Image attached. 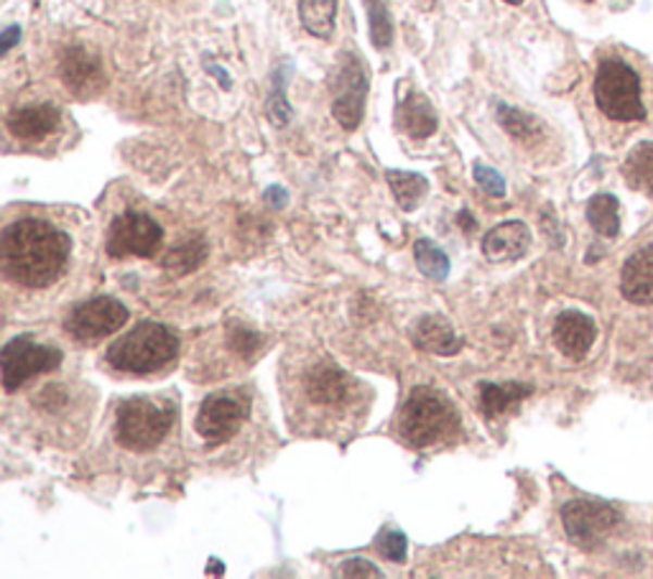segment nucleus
Returning a JSON list of instances; mask_svg holds the SVG:
<instances>
[{
  "label": "nucleus",
  "instance_id": "obj_25",
  "mask_svg": "<svg viewBox=\"0 0 653 579\" xmlns=\"http://www.w3.org/2000/svg\"><path fill=\"white\" fill-rule=\"evenodd\" d=\"M587 219L595 232L605 238H615L620 232V204L613 194H598L587 204Z\"/></svg>",
  "mask_w": 653,
  "mask_h": 579
},
{
  "label": "nucleus",
  "instance_id": "obj_8",
  "mask_svg": "<svg viewBox=\"0 0 653 579\" xmlns=\"http://www.w3.org/2000/svg\"><path fill=\"white\" fill-rule=\"evenodd\" d=\"M620 513L613 505L600 501H569L562 508V524L572 544L595 549L611 537L618 526Z\"/></svg>",
  "mask_w": 653,
  "mask_h": 579
},
{
  "label": "nucleus",
  "instance_id": "obj_34",
  "mask_svg": "<svg viewBox=\"0 0 653 579\" xmlns=\"http://www.w3.org/2000/svg\"><path fill=\"white\" fill-rule=\"evenodd\" d=\"M263 200H266L271 210H281V207H286V202H289V192H286L284 187L271 185L266 192H263Z\"/></svg>",
  "mask_w": 653,
  "mask_h": 579
},
{
  "label": "nucleus",
  "instance_id": "obj_11",
  "mask_svg": "<svg viewBox=\"0 0 653 579\" xmlns=\"http://www.w3.org/2000/svg\"><path fill=\"white\" fill-rule=\"evenodd\" d=\"M128 317L130 314L121 302H115L110 297H98L90 299V302L77 304L70 312L64 327L79 342H98L102 337L115 335L117 329L126 327Z\"/></svg>",
  "mask_w": 653,
  "mask_h": 579
},
{
  "label": "nucleus",
  "instance_id": "obj_39",
  "mask_svg": "<svg viewBox=\"0 0 653 579\" xmlns=\"http://www.w3.org/2000/svg\"><path fill=\"white\" fill-rule=\"evenodd\" d=\"M505 3H508V5H520V3H524V0H505Z\"/></svg>",
  "mask_w": 653,
  "mask_h": 579
},
{
  "label": "nucleus",
  "instance_id": "obj_16",
  "mask_svg": "<svg viewBox=\"0 0 653 579\" xmlns=\"http://www.w3.org/2000/svg\"><path fill=\"white\" fill-rule=\"evenodd\" d=\"M531 248V230L520 219L495 225L493 230L482 238V255L493 263H513L524 259Z\"/></svg>",
  "mask_w": 653,
  "mask_h": 579
},
{
  "label": "nucleus",
  "instance_id": "obj_1",
  "mask_svg": "<svg viewBox=\"0 0 653 579\" xmlns=\"http://www.w3.org/2000/svg\"><path fill=\"white\" fill-rule=\"evenodd\" d=\"M70 238L39 217H24L0 236L3 274L26 289H47L56 284L70 261Z\"/></svg>",
  "mask_w": 653,
  "mask_h": 579
},
{
  "label": "nucleus",
  "instance_id": "obj_20",
  "mask_svg": "<svg viewBox=\"0 0 653 579\" xmlns=\"http://www.w3.org/2000/svg\"><path fill=\"white\" fill-rule=\"evenodd\" d=\"M533 393L531 386L524 383H482L480 386V408L486 419H498L508 414L516 403Z\"/></svg>",
  "mask_w": 653,
  "mask_h": 579
},
{
  "label": "nucleus",
  "instance_id": "obj_36",
  "mask_svg": "<svg viewBox=\"0 0 653 579\" xmlns=\"http://www.w3.org/2000/svg\"><path fill=\"white\" fill-rule=\"evenodd\" d=\"M208 72H210V75H215V77L219 79V85H223V87H225V90H230V87H233V85H230V77H227V72H223V70H219V67H217V64H210V67H208Z\"/></svg>",
  "mask_w": 653,
  "mask_h": 579
},
{
  "label": "nucleus",
  "instance_id": "obj_32",
  "mask_svg": "<svg viewBox=\"0 0 653 579\" xmlns=\"http://www.w3.org/2000/svg\"><path fill=\"white\" fill-rule=\"evenodd\" d=\"M263 340L259 335L253 332V329H246V327H233L230 329V348L238 353L240 357H253L255 350H261Z\"/></svg>",
  "mask_w": 653,
  "mask_h": 579
},
{
  "label": "nucleus",
  "instance_id": "obj_31",
  "mask_svg": "<svg viewBox=\"0 0 653 579\" xmlns=\"http://www.w3.org/2000/svg\"><path fill=\"white\" fill-rule=\"evenodd\" d=\"M473 179L475 185H478L482 192L490 194V197H505V179L501 172H495V168H490L486 164H475L473 166Z\"/></svg>",
  "mask_w": 653,
  "mask_h": 579
},
{
  "label": "nucleus",
  "instance_id": "obj_15",
  "mask_svg": "<svg viewBox=\"0 0 653 579\" xmlns=\"http://www.w3.org/2000/svg\"><path fill=\"white\" fill-rule=\"evenodd\" d=\"M59 123H62V113L54 105H49V102L16 108L5 118L11 136L26 143H39L43 138H49L59 128Z\"/></svg>",
  "mask_w": 653,
  "mask_h": 579
},
{
  "label": "nucleus",
  "instance_id": "obj_19",
  "mask_svg": "<svg viewBox=\"0 0 653 579\" xmlns=\"http://www.w3.org/2000/svg\"><path fill=\"white\" fill-rule=\"evenodd\" d=\"M414 337L416 348L429 350L435 355H457L462 350V337L454 335V329L450 327V322L439 319V317H424L419 319V325L414 327Z\"/></svg>",
  "mask_w": 653,
  "mask_h": 579
},
{
  "label": "nucleus",
  "instance_id": "obj_24",
  "mask_svg": "<svg viewBox=\"0 0 653 579\" xmlns=\"http://www.w3.org/2000/svg\"><path fill=\"white\" fill-rule=\"evenodd\" d=\"M623 174H626L628 185L638 189V192L653 194V141L638 143L628 153L626 164H623Z\"/></svg>",
  "mask_w": 653,
  "mask_h": 579
},
{
  "label": "nucleus",
  "instance_id": "obj_18",
  "mask_svg": "<svg viewBox=\"0 0 653 579\" xmlns=\"http://www.w3.org/2000/svg\"><path fill=\"white\" fill-rule=\"evenodd\" d=\"M395 118H399L403 134L414 138V141H424V138L435 136L439 128L437 110L422 92H409L406 98L401 100Z\"/></svg>",
  "mask_w": 653,
  "mask_h": 579
},
{
  "label": "nucleus",
  "instance_id": "obj_26",
  "mask_svg": "<svg viewBox=\"0 0 653 579\" xmlns=\"http://www.w3.org/2000/svg\"><path fill=\"white\" fill-rule=\"evenodd\" d=\"M495 118L501 123V128L505 134L516 138V141H533L541 134V126L537 121L531 118V115H526L524 110L505 105V102H495Z\"/></svg>",
  "mask_w": 653,
  "mask_h": 579
},
{
  "label": "nucleus",
  "instance_id": "obj_17",
  "mask_svg": "<svg viewBox=\"0 0 653 579\" xmlns=\"http://www.w3.org/2000/svg\"><path fill=\"white\" fill-rule=\"evenodd\" d=\"M620 291L630 304H653V246L630 255L620 274Z\"/></svg>",
  "mask_w": 653,
  "mask_h": 579
},
{
  "label": "nucleus",
  "instance_id": "obj_13",
  "mask_svg": "<svg viewBox=\"0 0 653 579\" xmlns=\"http://www.w3.org/2000/svg\"><path fill=\"white\" fill-rule=\"evenodd\" d=\"M352 380L344 370L332 363H317L306 370L304 391L314 406L342 408L352 399Z\"/></svg>",
  "mask_w": 653,
  "mask_h": 579
},
{
  "label": "nucleus",
  "instance_id": "obj_28",
  "mask_svg": "<svg viewBox=\"0 0 653 579\" xmlns=\"http://www.w3.org/2000/svg\"><path fill=\"white\" fill-rule=\"evenodd\" d=\"M365 11H368V26H371V41L376 49H388L393 43V21L388 0H363Z\"/></svg>",
  "mask_w": 653,
  "mask_h": 579
},
{
  "label": "nucleus",
  "instance_id": "obj_12",
  "mask_svg": "<svg viewBox=\"0 0 653 579\" xmlns=\"http://www.w3.org/2000/svg\"><path fill=\"white\" fill-rule=\"evenodd\" d=\"M59 77L67 90L79 100H92L108 87L105 70L98 56L85 47H70L59 62Z\"/></svg>",
  "mask_w": 653,
  "mask_h": 579
},
{
  "label": "nucleus",
  "instance_id": "obj_6",
  "mask_svg": "<svg viewBox=\"0 0 653 579\" xmlns=\"http://www.w3.org/2000/svg\"><path fill=\"white\" fill-rule=\"evenodd\" d=\"M332 92V115L344 130H357L365 115V98H368V72L361 56L344 51L337 60L329 79Z\"/></svg>",
  "mask_w": 653,
  "mask_h": 579
},
{
  "label": "nucleus",
  "instance_id": "obj_3",
  "mask_svg": "<svg viewBox=\"0 0 653 579\" xmlns=\"http://www.w3.org/2000/svg\"><path fill=\"white\" fill-rule=\"evenodd\" d=\"M460 429V416L454 412L450 399L435 388L419 386L411 391L406 403L399 414L401 439L414 450H427V446L444 442L454 437Z\"/></svg>",
  "mask_w": 653,
  "mask_h": 579
},
{
  "label": "nucleus",
  "instance_id": "obj_23",
  "mask_svg": "<svg viewBox=\"0 0 653 579\" xmlns=\"http://www.w3.org/2000/svg\"><path fill=\"white\" fill-rule=\"evenodd\" d=\"M204 259H208V240L202 236H194L189 240H181L179 246H174L172 251L164 255L161 266H164L168 274L185 276L200 268Z\"/></svg>",
  "mask_w": 653,
  "mask_h": 579
},
{
  "label": "nucleus",
  "instance_id": "obj_29",
  "mask_svg": "<svg viewBox=\"0 0 653 579\" xmlns=\"http://www.w3.org/2000/svg\"><path fill=\"white\" fill-rule=\"evenodd\" d=\"M284 85H286L284 67H278V70L274 72V87H271V95H268V100H266V115H268V121L274 123L276 128L289 126V123H291V115H293V110H291V105H289V100H286Z\"/></svg>",
  "mask_w": 653,
  "mask_h": 579
},
{
  "label": "nucleus",
  "instance_id": "obj_14",
  "mask_svg": "<svg viewBox=\"0 0 653 579\" xmlns=\"http://www.w3.org/2000/svg\"><path fill=\"white\" fill-rule=\"evenodd\" d=\"M598 337V327L587 314L577 310L562 312L554 322V344L569 361H582Z\"/></svg>",
  "mask_w": 653,
  "mask_h": 579
},
{
  "label": "nucleus",
  "instance_id": "obj_27",
  "mask_svg": "<svg viewBox=\"0 0 653 579\" xmlns=\"http://www.w3.org/2000/svg\"><path fill=\"white\" fill-rule=\"evenodd\" d=\"M414 261L429 281H444V278L450 276V259H447L442 248L435 246L427 238L416 240L414 243Z\"/></svg>",
  "mask_w": 653,
  "mask_h": 579
},
{
  "label": "nucleus",
  "instance_id": "obj_2",
  "mask_svg": "<svg viewBox=\"0 0 653 579\" xmlns=\"http://www.w3.org/2000/svg\"><path fill=\"white\" fill-rule=\"evenodd\" d=\"M595 105L607 121L613 123H643L645 102H643V77L633 64L623 56H605L598 64L595 85Z\"/></svg>",
  "mask_w": 653,
  "mask_h": 579
},
{
  "label": "nucleus",
  "instance_id": "obj_9",
  "mask_svg": "<svg viewBox=\"0 0 653 579\" xmlns=\"http://www.w3.org/2000/svg\"><path fill=\"white\" fill-rule=\"evenodd\" d=\"M164 230L156 219L143 215V212H123L113 219L108 230V253L113 259H151L159 251Z\"/></svg>",
  "mask_w": 653,
  "mask_h": 579
},
{
  "label": "nucleus",
  "instance_id": "obj_5",
  "mask_svg": "<svg viewBox=\"0 0 653 579\" xmlns=\"http://www.w3.org/2000/svg\"><path fill=\"white\" fill-rule=\"evenodd\" d=\"M174 421V406H161L151 399H130L115 414V439L130 452H151L168 437Z\"/></svg>",
  "mask_w": 653,
  "mask_h": 579
},
{
  "label": "nucleus",
  "instance_id": "obj_10",
  "mask_svg": "<svg viewBox=\"0 0 653 579\" xmlns=\"http://www.w3.org/2000/svg\"><path fill=\"white\" fill-rule=\"evenodd\" d=\"M248 419V401L238 393H210L197 414V431L212 446L230 442Z\"/></svg>",
  "mask_w": 653,
  "mask_h": 579
},
{
  "label": "nucleus",
  "instance_id": "obj_38",
  "mask_svg": "<svg viewBox=\"0 0 653 579\" xmlns=\"http://www.w3.org/2000/svg\"><path fill=\"white\" fill-rule=\"evenodd\" d=\"M210 564H212V569H210V571H217V575H219V571H225V567H223V564H219L217 559H210Z\"/></svg>",
  "mask_w": 653,
  "mask_h": 579
},
{
  "label": "nucleus",
  "instance_id": "obj_7",
  "mask_svg": "<svg viewBox=\"0 0 653 579\" xmlns=\"http://www.w3.org/2000/svg\"><path fill=\"white\" fill-rule=\"evenodd\" d=\"M62 365V350L49 348V344H36L32 337H13L5 342L0 353V370H3V388L9 393L18 391L28 378L51 373Z\"/></svg>",
  "mask_w": 653,
  "mask_h": 579
},
{
  "label": "nucleus",
  "instance_id": "obj_35",
  "mask_svg": "<svg viewBox=\"0 0 653 579\" xmlns=\"http://www.w3.org/2000/svg\"><path fill=\"white\" fill-rule=\"evenodd\" d=\"M21 41V26H9L3 32V36H0V54H9V51L16 47V43Z\"/></svg>",
  "mask_w": 653,
  "mask_h": 579
},
{
  "label": "nucleus",
  "instance_id": "obj_21",
  "mask_svg": "<svg viewBox=\"0 0 653 579\" xmlns=\"http://www.w3.org/2000/svg\"><path fill=\"white\" fill-rule=\"evenodd\" d=\"M388 187L399 202L403 212H414L424 202V197L429 194V179L424 174L416 172H401V168H388L386 172Z\"/></svg>",
  "mask_w": 653,
  "mask_h": 579
},
{
  "label": "nucleus",
  "instance_id": "obj_22",
  "mask_svg": "<svg viewBox=\"0 0 653 579\" xmlns=\"http://www.w3.org/2000/svg\"><path fill=\"white\" fill-rule=\"evenodd\" d=\"M302 26L317 39H332L337 21V0H299Z\"/></svg>",
  "mask_w": 653,
  "mask_h": 579
},
{
  "label": "nucleus",
  "instance_id": "obj_37",
  "mask_svg": "<svg viewBox=\"0 0 653 579\" xmlns=\"http://www.w3.org/2000/svg\"><path fill=\"white\" fill-rule=\"evenodd\" d=\"M457 217H460V225H462V227H465V230H475V217H473V215H469V212H467V210H462Z\"/></svg>",
  "mask_w": 653,
  "mask_h": 579
},
{
  "label": "nucleus",
  "instance_id": "obj_4",
  "mask_svg": "<svg viewBox=\"0 0 653 579\" xmlns=\"http://www.w3.org/2000/svg\"><path fill=\"white\" fill-rule=\"evenodd\" d=\"M176 353H179V340L172 329L159 325V322H141L128 335L110 344L108 363L115 370L149 376V373H156L172 363Z\"/></svg>",
  "mask_w": 653,
  "mask_h": 579
},
{
  "label": "nucleus",
  "instance_id": "obj_33",
  "mask_svg": "<svg viewBox=\"0 0 653 579\" xmlns=\"http://www.w3.org/2000/svg\"><path fill=\"white\" fill-rule=\"evenodd\" d=\"M340 577H363V579H384V571H380L376 564L368 559H361V556H355V559H348L340 564Z\"/></svg>",
  "mask_w": 653,
  "mask_h": 579
},
{
  "label": "nucleus",
  "instance_id": "obj_30",
  "mask_svg": "<svg viewBox=\"0 0 653 579\" xmlns=\"http://www.w3.org/2000/svg\"><path fill=\"white\" fill-rule=\"evenodd\" d=\"M376 549H378V554L384 556V559L401 564V562H406L409 541L401 531L388 529V526H386V529H380V533L376 537Z\"/></svg>",
  "mask_w": 653,
  "mask_h": 579
}]
</instances>
